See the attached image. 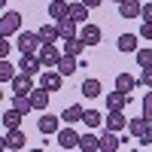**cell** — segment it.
Wrapping results in <instances>:
<instances>
[{
	"label": "cell",
	"mask_w": 152,
	"mask_h": 152,
	"mask_svg": "<svg viewBox=\"0 0 152 152\" xmlns=\"http://www.w3.org/2000/svg\"><path fill=\"white\" fill-rule=\"evenodd\" d=\"M137 37H140V40H152V21H143V24H140V34H137Z\"/></svg>",
	"instance_id": "cell-35"
},
{
	"label": "cell",
	"mask_w": 152,
	"mask_h": 152,
	"mask_svg": "<svg viewBox=\"0 0 152 152\" xmlns=\"http://www.w3.org/2000/svg\"><path fill=\"white\" fill-rule=\"evenodd\" d=\"M61 122H64V125H76V122H82V107H79V104H70L64 113H61Z\"/></svg>",
	"instance_id": "cell-22"
},
{
	"label": "cell",
	"mask_w": 152,
	"mask_h": 152,
	"mask_svg": "<svg viewBox=\"0 0 152 152\" xmlns=\"http://www.w3.org/2000/svg\"><path fill=\"white\" fill-rule=\"evenodd\" d=\"M116 88L128 94V91H134V88H137V79H134L131 73H119V76H116Z\"/></svg>",
	"instance_id": "cell-24"
},
{
	"label": "cell",
	"mask_w": 152,
	"mask_h": 152,
	"mask_svg": "<svg viewBox=\"0 0 152 152\" xmlns=\"http://www.w3.org/2000/svg\"><path fill=\"white\" fill-rule=\"evenodd\" d=\"M140 85H146V88H152V67H143V73H140V79H137Z\"/></svg>",
	"instance_id": "cell-34"
},
{
	"label": "cell",
	"mask_w": 152,
	"mask_h": 152,
	"mask_svg": "<svg viewBox=\"0 0 152 152\" xmlns=\"http://www.w3.org/2000/svg\"><path fill=\"white\" fill-rule=\"evenodd\" d=\"M37 128H40V134H55L58 128H61V116H49V113H46V116H40V119H37Z\"/></svg>",
	"instance_id": "cell-14"
},
{
	"label": "cell",
	"mask_w": 152,
	"mask_h": 152,
	"mask_svg": "<svg viewBox=\"0 0 152 152\" xmlns=\"http://www.w3.org/2000/svg\"><path fill=\"white\" fill-rule=\"evenodd\" d=\"M100 91H104L100 79H85V82H82V94H85V97H100Z\"/></svg>",
	"instance_id": "cell-28"
},
{
	"label": "cell",
	"mask_w": 152,
	"mask_h": 152,
	"mask_svg": "<svg viewBox=\"0 0 152 152\" xmlns=\"http://www.w3.org/2000/svg\"><path fill=\"white\" fill-rule=\"evenodd\" d=\"M125 143V137H119L116 131H104L100 134V152H119Z\"/></svg>",
	"instance_id": "cell-10"
},
{
	"label": "cell",
	"mask_w": 152,
	"mask_h": 152,
	"mask_svg": "<svg viewBox=\"0 0 152 152\" xmlns=\"http://www.w3.org/2000/svg\"><path fill=\"white\" fill-rule=\"evenodd\" d=\"M37 58H40L43 67H55L58 58H61V49L55 43H40V49H37Z\"/></svg>",
	"instance_id": "cell-3"
},
{
	"label": "cell",
	"mask_w": 152,
	"mask_h": 152,
	"mask_svg": "<svg viewBox=\"0 0 152 152\" xmlns=\"http://www.w3.org/2000/svg\"><path fill=\"white\" fill-rule=\"evenodd\" d=\"M15 73H18L15 64H9L6 58H0V85H3V82H12V76H15Z\"/></svg>",
	"instance_id": "cell-26"
},
{
	"label": "cell",
	"mask_w": 152,
	"mask_h": 152,
	"mask_svg": "<svg viewBox=\"0 0 152 152\" xmlns=\"http://www.w3.org/2000/svg\"><path fill=\"white\" fill-rule=\"evenodd\" d=\"M113 3H122V0H113Z\"/></svg>",
	"instance_id": "cell-42"
},
{
	"label": "cell",
	"mask_w": 152,
	"mask_h": 152,
	"mask_svg": "<svg viewBox=\"0 0 152 152\" xmlns=\"http://www.w3.org/2000/svg\"><path fill=\"white\" fill-rule=\"evenodd\" d=\"M12 107H15L21 116H28V113L34 110V107H31V100H28V94H12Z\"/></svg>",
	"instance_id": "cell-31"
},
{
	"label": "cell",
	"mask_w": 152,
	"mask_h": 152,
	"mask_svg": "<svg viewBox=\"0 0 152 152\" xmlns=\"http://www.w3.org/2000/svg\"><path fill=\"white\" fill-rule=\"evenodd\" d=\"M140 143H143V146H152V122H146V131H143V137H140Z\"/></svg>",
	"instance_id": "cell-37"
},
{
	"label": "cell",
	"mask_w": 152,
	"mask_h": 152,
	"mask_svg": "<svg viewBox=\"0 0 152 152\" xmlns=\"http://www.w3.org/2000/svg\"><path fill=\"white\" fill-rule=\"evenodd\" d=\"M18 73H28V76H40V70H43V64H40V58H37V52H31V55H21V61H18Z\"/></svg>",
	"instance_id": "cell-7"
},
{
	"label": "cell",
	"mask_w": 152,
	"mask_h": 152,
	"mask_svg": "<svg viewBox=\"0 0 152 152\" xmlns=\"http://www.w3.org/2000/svg\"><path fill=\"white\" fill-rule=\"evenodd\" d=\"M85 52V43L79 40V37H70V40H64V55H76L79 58Z\"/></svg>",
	"instance_id": "cell-25"
},
{
	"label": "cell",
	"mask_w": 152,
	"mask_h": 152,
	"mask_svg": "<svg viewBox=\"0 0 152 152\" xmlns=\"http://www.w3.org/2000/svg\"><path fill=\"white\" fill-rule=\"evenodd\" d=\"M100 37H104V34H100V28H97V24H88V21H82L79 40H82L85 46H97V43H100Z\"/></svg>",
	"instance_id": "cell-12"
},
{
	"label": "cell",
	"mask_w": 152,
	"mask_h": 152,
	"mask_svg": "<svg viewBox=\"0 0 152 152\" xmlns=\"http://www.w3.org/2000/svg\"><path fill=\"white\" fill-rule=\"evenodd\" d=\"M6 149V140H3V137H0V152H3Z\"/></svg>",
	"instance_id": "cell-40"
},
{
	"label": "cell",
	"mask_w": 152,
	"mask_h": 152,
	"mask_svg": "<svg viewBox=\"0 0 152 152\" xmlns=\"http://www.w3.org/2000/svg\"><path fill=\"white\" fill-rule=\"evenodd\" d=\"M9 85H12V94H28L31 88H34V76H28V73H15Z\"/></svg>",
	"instance_id": "cell-13"
},
{
	"label": "cell",
	"mask_w": 152,
	"mask_h": 152,
	"mask_svg": "<svg viewBox=\"0 0 152 152\" xmlns=\"http://www.w3.org/2000/svg\"><path fill=\"white\" fill-rule=\"evenodd\" d=\"M140 3H146V0H140Z\"/></svg>",
	"instance_id": "cell-44"
},
{
	"label": "cell",
	"mask_w": 152,
	"mask_h": 152,
	"mask_svg": "<svg viewBox=\"0 0 152 152\" xmlns=\"http://www.w3.org/2000/svg\"><path fill=\"white\" fill-rule=\"evenodd\" d=\"M55 24H58V40H70V37H79V31H76V21L61 18V21H55Z\"/></svg>",
	"instance_id": "cell-18"
},
{
	"label": "cell",
	"mask_w": 152,
	"mask_h": 152,
	"mask_svg": "<svg viewBox=\"0 0 152 152\" xmlns=\"http://www.w3.org/2000/svg\"><path fill=\"white\" fill-rule=\"evenodd\" d=\"M67 18L76 21V24H82V21L88 18V6L82 3V0H79V3H70V6H67Z\"/></svg>",
	"instance_id": "cell-17"
},
{
	"label": "cell",
	"mask_w": 152,
	"mask_h": 152,
	"mask_svg": "<svg viewBox=\"0 0 152 152\" xmlns=\"http://www.w3.org/2000/svg\"><path fill=\"white\" fill-rule=\"evenodd\" d=\"M55 70H58L61 76H73L76 70H79V58H76V55H64V52H61V58H58Z\"/></svg>",
	"instance_id": "cell-11"
},
{
	"label": "cell",
	"mask_w": 152,
	"mask_h": 152,
	"mask_svg": "<svg viewBox=\"0 0 152 152\" xmlns=\"http://www.w3.org/2000/svg\"><path fill=\"white\" fill-rule=\"evenodd\" d=\"M125 128H128L131 137H137V140H140L143 131H146V119H143V116H140V119H128V125H125Z\"/></svg>",
	"instance_id": "cell-27"
},
{
	"label": "cell",
	"mask_w": 152,
	"mask_h": 152,
	"mask_svg": "<svg viewBox=\"0 0 152 152\" xmlns=\"http://www.w3.org/2000/svg\"><path fill=\"white\" fill-rule=\"evenodd\" d=\"M3 9H6V0H0V12H3Z\"/></svg>",
	"instance_id": "cell-41"
},
{
	"label": "cell",
	"mask_w": 152,
	"mask_h": 152,
	"mask_svg": "<svg viewBox=\"0 0 152 152\" xmlns=\"http://www.w3.org/2000/svg\"><path fill=\"white\" fill-rule=\"evenodd\" d=\"M125 125H128V119L122 116V110H107V116H104V128L107 131H125Z\"/></svg>",
	"instance_id": "cell-9"
},
{
	"label": "cell",
	"mask_w": 152,
	"mask_h": 152,
	"mask_svg": "<svg viewBox=\"0 0 152 152\" xmlns=\"http://www.w3.org/2000/svg\"><path fill=\"white\" fill-rule=\"evenodd\" d=\"M143 119L152 122V88H146V97H143Z\"/></svg>",
	"instance_id": "cell-33"
},
{
	"label": "cell",
	"mask_w": 152,
	"mask_h": 152,
	"mask_svg": "<svg viewBox=\"0 0 152 152\" xmlns=\"http://www.w3.org/2000/svg\"><path fill=\"white\" fill-rule=\"evenodd\" d=\"M140 0H122V3H119V12H122V15L125 18H140Z\"/></svg>",
	"instance_id": "cell-19"
},
{
	"label": "cell",
	"mask_w": 152,
	"mask_h": 152,
	"mask_svg": "<svg viewBox=\"0 0 152 152\" xmlns=\"http://www.w3.org/2000/svg\"><path fill=\"white\" fill-rule=\"evenodd\" d=\"M3 140H6V149H12V152H21L24 146H28V134H24L21 128H9Z\"/></svg>",
	"instance_id": "cell-6"
},
{
	"label": "cell",
	"mask_w": 152,
	"mask_h": 152,
	"mask_svg": "<svg viewBox=\"0 0 152 152\" xmlns=\"http://www.w3.org/2000/svg\"><path fill=\"white\" fill-rule=\"evenodd\" d=\"M0 100H3V91H0Z\"/></svg>",
	"instance_id": "cell-43"
},
{
	"label": "cell",
	"mask_w": 152,
	"mask_h": 152,
	"mask_svg": "<svg viewBox=\"0 0 152 152\" xmlns=\"http://www.w3.org/2000/svg\"><path fill=\"white\" fill-rule=\"evenodd\" d=\"M21 31V15L18 12H6L3 9V15H0V37H12V34H18Z\"/></svg>",
	"instance_id": "cell-2"
},
{
	"label": "cell",
	"mask_w": 152,
	"mask_h": 152,
	"mask_svg": "<svg viewBox=\"0 0 152 152\" xmlns=\"http://www.w3.org/2000/svg\"><path fill=\"white\" fill-rule=\"evenodd\" d=\"M82 122H85L91 131H97L100 125H104V116H100L97 110H82Z\"/></svg>",
	"instance_id": "cell-23"
},
{
	"label": "cell",
	"mask_w": 152,
	"mask_h": 152,
	"mask_svg": "<svg viewBox=\"0 0 152 152\" xmlns=\"http://www.w3.org/2000/svg\"><path fill=\"white\" fill-rule=\"evenodd\" d=\"M9 49H12V43H6V37H0V58H6Z\"/></svg>",
	"instance_id": "cell-38"
},
{
	"label": "cell",
	"mask_w": 152,
	"mask_h": 152,
	"mask_svg": "<svg viewBox=\"0 0 152 152\" xmlns=\"http://www.w3.org/2000/svg\"><path fill=\"white\" fill-rule=\"evenodd\" d=\"M28 100H31V107H34V110H40V113L49 110V91H46L43 85H34L31 91H28Z\"/></svg>",
	"instance_id": "cell-8"
},
{
	"label": "cell",
	"mask_w": 152,
	"mask_h": 152,
	"mask_svg": "<svg viewBox=\"0 0 152 152\" xmlns=\"http://www.w3.org/2000/svg\"><path fill=\"white\" fill-rule=\"evenodd\" d=\"M67 0H52V3H49V18L52 21H61V18H67Z\"/></svg>",
	"instance_id": "cell-21"
},
{
	"label": "cell",
	"mask_w": 152,
	"mask_h": 152,
	"mask_svg": "<svg viewBox=\"0 0 152 152\" xmlns=\"http://www.w3.org/2000/svg\"><path fill=\"white\" fill-rule=\"evenodd\" d=\"M137 64H140V67H152V49H140V46H137Z\"/></svg>",
	"instance_id": "cell-32"
},
{
	"label": "cell",
	"mask_w": 152,
	"mask_h": 152,
	"mask_svg": "<svg viewBox=\"0 0 152 152\" xmlns=\"http://www.w3.org/2000/svg\"><path fill=\"white\" fill-rule=\"evenodd\" d=\"M79 149L82 152H100V137L91 131V134H82L79 137Z\"/></svg>",
	"instance_id": "cell-20"
},
{
	"label": "cell",
	"mask_w": 152,
	"mask_h": 152,
	"mask_svg": "<svg viewBox=\"0 0 152 152\" xmlns=\"http://www.w3.org/2000/svg\"><path fill=\"white\" fill-rule=\"evenodd\" d=\"M128 94H125V91H119V88H116V91H110L107 94V110H122L125 113V107H128Z\"/></svg>",
	"instance_id": "cell-15"
},
{
	"label": "cell",
	"mask_w": 152,
	"mask_h": 152,
	"mask_svg": "<svg viewBox=\"0 0 152 152\" xmlns=\"http://www.w3.org/2000/svg\"><path fill=\"white\" fill-rule=\"evenodd\" d=\"M21 119H24V116H21V113H18L15 107H12V110H6V116H3L6 131H9V128H21Z\"/></svg>",
	"instance_id": "cell-30"
},
{
	"label": "cell",
	"mask_w": 152,
	"mask_h": 152,
	"mask_svg": "<svg viewBox=\"0 0 152 152\" xmlns=\"http://www.w3.org/2000/svg\"><path fill=\"white\" fill-rule=\"evenodd\" d=\"M55 137H58V146H61V149H79V134L73 131V125H67V128H58Z\"/></svg>",
	"instance_id": "cell-5"
},
{
	"label": "cell",
	"mask_w": 152,
	"mask_h": 152,
	"mask_svg": "<svg viewBox=\"0 0 152 152\" xmlns=\"http://www.w3.org/2000/svg\"><path fill=\"white\" fill-rule=\"evenodd\" d=\"M40 85L46 88V91H61L64 76H61L58 70H52V67H46V70H40Z\"/></svg>",
	"instance_id": "cell-4"
},
{
	"label": "cell",
	"mask_w": 152,
	"mask_h": 152,
	"mask_svg": "<svg viewBox=\"0 0 152 152\" xmlns=\"http://www.w3.org/2000/svg\"><path fill=\"white\" fill-rule=\"evenodd\" d=\"M82 3H85L88 9H94V6H100V3H104V0H82Z\"/></svg>",
	"instance_id": "cell-39"
},
{
	"label": "cell",
	"mask_w": 152,
	"mask_h": 152,
	"mask_svg": "<svg viewBox=\"0 0 152 152\" xmlns=\"http://www.w3.org/2000/svg\"><path fill=\"white\" fill-rule=\"evenodd\" d=\"M137 40H140L137 34H119V40H116V49H119V52H137V46H140Z\"/></svg>",
	"instance_id": "cell-16"
},
{
	"label": "cell",
	"mask_w": 152,
	"mask_h": 152,
	"mask_svg": "<svg viewBox=\"0 0 152 152\" xmlns=\"http://www.w3.org/2000/svg\"><path fill=\"white\" fill-rule=\"evenodd\" d=\"M37 34H40L43 43H58V24H43Z\"/></svg>",
	"instance_id": "cell-29"
},
{
	"label": "cell",
	"mask_w": 152,
	"mask_h": 152,
	"mask_svg": "<svg viewBox=\"0 0 152 152\" xmlns=\"http://www.w3.org/2000/svg\"><path fill=\"white\" fill-rule=\"evenodd\" d=\"M140 18L143 21H152V0H146V3L140 6Z\"/></svg>",
	"instance_id": "cell-36"
},
{
	"label": "cell",
	"mask_w": 152,
	"mask_h": 152,
	"mask_svg": "<svg viewBox=\"0 0 152 152\" xmlns=\"http://www.w3.org/2000/svg\"><path fill=\"white\" fill-rule=\"evenodd\" d=\"M40 34H37V31H18V52L21 55H31V52H37V49H40Z\"/></svg>",
	"instance_id": "cell-1"
}]
</instances>
